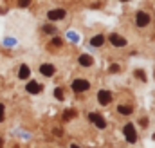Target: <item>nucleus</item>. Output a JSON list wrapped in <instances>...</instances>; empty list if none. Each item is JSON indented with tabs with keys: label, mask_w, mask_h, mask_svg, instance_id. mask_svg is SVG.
<instances>
[{
	"label": "nucleus",
	"mask_w": 155,
	"mask_h": 148,
	"mask_svg": "<svg viewBox=\"0 0 155 148\" xmlns=\"http://www.w3.org/2000/svg\"><path fill=\"white\" fill-rule=\"evenodd\" d=\"M0 146H2V139H0Z\"/></svg>",
	"instance_id": "26"
},
{
	"label": "nucleus",
	"mask_w": 155,
	"mask_h": 148,
	"mask_svg": "<svg viewBox=\"0 0 155 148\" xmlns=\"http://www.w3.org/2000/svg\"><path fill=\"white\" fill-rule=\"evenodd\" d=\"M52 43H54L56 47H60V45H61V40H60V38H54V40H52Z\"/></svg>",
	"instance_id": "19"
},
{
	"label": "nucleus",
	"mask_w": 155,
	"mask_h": 148,
	"mask_svg": "<svg viewBox=\"0 0 155 148\" xmlns=\"http://www.w3.org/2000/svg\"><path fill=\"white\" fill-rule=\"evenodd\" d=\"M74 116H76V110H65V112H63V116H61V117H63L65 121H69V119H72Z\"/></svg>",
	"instance_id": "14"
},
{
	"label": "nucleus",
	"mask_w": 155,
	"mask_h": 148,
	"mask_svg": "<svg viewBox=\"0 0 155 148\" xmlns=\"http://www.w3.org/2000/svg\"><path fill=\"white\" fill-rule=\"evenodd\" d=\"M135 24H137L139 27H146V25L150 24V15L144 13V11H139V13L135 15Z\"/></svg>",
	"instance_id": "3"
},
{
	"label": "nucleus",
	"mask_w": 155,
	"mask_h": 148,
	"mask_svg": "<svg viewBox=\"0 0 155 148\" xmlns=\"http://www.w3.org/2000/svg\"><path fill=\"white\" fill-rule=\"evenodd\" d=\"M69 38H71V40H78V36L74 35V33H71V35H69Z\"/></svg>",
	"instance_id": "24"
},
{
	"label": "nucleus",
	"mask_w": 155,
	"mask_h": 148,
	"mask_svg": "<svg viewBox=\"0 0 155 148\" xmlns=\"http://www.w3.org/2000/svg\"><path fill=\"white\" fill-rule=\"evenodd\" d=\"M65 9H52V11H49L47 13V16H49V20H61V18H65Z\"/></svg>",
	"instance_id": "7"
},
{
	"label": "nucleus",
	"mask_w": 155,
	"mask_h": 148,
	"mask_svg": "<svg viewBox=\"0 0 155 148\" xmlns=\"http://www.w3.org/2000/svg\"><path fill=\"white\" fill-rule=\"evenodd\" d=\"M0 121H4V105L0 103Z\"/></svg>",
	"instance_id": "20"
},
{
	"label": "nucleus",
	"mask_w": 155,
	"mask_h": 148,
	"mask_svg": "<svg viewBox=\"0 0 155 148\" xmlns=\"http://www.w3.org/2000/svg\"><path fill=\"white\" fill-rule=\"evenodd\" d=\"M123 134H124V137H126L128 143H135V141H137V132H135V126H134L132 123H126V125H124Z\"/></svg>",
	"instance_id": "1"
},
{
	"label": "nucleus",
	"mask_w": 155,
	"mask_h": 148,
	"mask_svg": "<svg viewBox=\"0 0 155 148\" xmlns=\"http://www.w3.org/2000/svg\"><path fill=\"white\" fill-rule=\"evenodd\" d=\"M40 72L43 74V76H52V74L56 72V69H54V65H49V63H43L41 67H40Z\"/></svg>",
	"instance_id": "9"
},
{
	"label": "nucleus",
	"mask_w": 155,
	"mask_h": 148,
	"mask_svg": "<svg viewBox=\"0 0 155 148\" xmlns=\"http://www.w3.org/2000/svg\"><path fill=\"white\" fill-rule=\"evenodd\" d=\"M97 101H99L101 105H108V103L112 101V94H110L108 90H99V92H97Z\"/></svg>",
	"instance_id": "6"
},
{
	"label": "nucleus",
	"mask_w": 155,
	"mask_h": 148,
	"mask_svg": "<svg viewBox=\"0 0 155 148\" xmlns=\"http://www.w3.org/2000/svg\"><path fill=\"white\" fill-rule=\"evenodd\" d=\"M29 5V2L27 0H24V2H20V7H27Z\"/></svg>",
	"instance_id": "21"
},
{
	"label": "nucleus",
	"mask_w": 155,
	"mask_h": 148,
	"mask_svg": "<svg viewBox=\"0 0 155 148\" xmlns=\"http://www.w3.org/2000/svg\"><path fill=\"white\" fill-rule=\"evenodd\" d=\"M29 74H31L29 67H27V65H22L20 71H18V78H20V79H25V78H29Z\"/></svg>",
	"instance_id": "12"
},
{
	"label": "nucleus",
	"mask_w": 155,
	"mask_h": 148,
	"mask_svg": "<svg viewBox=\"0 0 155 148\" xmlns=\"http://www.w3.org/2000/svg\"><path fill=\"white\" fill-rule=\"evenodd\" d=\"M25 89H27L29 94H38V92H41V85H40L38 81H29Z\"/></svg>",
	"instance_id": "8"
},
{
	"label": "nucleus",
	"mask_w": 155,
	"mask_h": 148,
	"mask_svg": "<svg viewBox=\"0 0 155 148\" xmlns=\"http://www.w3.org/2000/svg\"><path fill=\"white\" fill-rule=\"evenodd\" d=\"M71 148H79V146H78V145H74V143H72V145H71Z\"/></svg>",
	"instance_id": "25"
},
{
	"label": "nucleus",
	"mask_w": 155,
	"mask_h": 148,
	"mask_svg": "<svg viewBox=\"0 0 155 148\" xmlns=\"http://www.w3.org/2000/svg\"><path fill=\"white\" fill-rule=\"evenodd\" d=\"M5 45H9V47L15 45V40H5Z\"/></svg>",
	"instance_id": "22"
},
{
	"label": "nucleus",
	"mask_w": 155,
	"mask_h": 148,
	"mask_svg": "<svg viewBox=\"0 0 155 148\" xmlns=\"http://www.w3.org/2000/svg\"><path fill=\"white\" fill-rule=\"evenodd\" d=\"M92 56H88V54H81L79 56V65H83V67H90L92 65Z\"/></svg>",
	"instance_id": "10"
},
{
	"label": "nucleus",
	"mask_w": 155,
	"mask_h": 148,
	"mask_svg": "<svg viewBox=\"0 0 155 148\" xmlns=\"http://www.w3.org/2000/svg\"><path fill=\"white\" fill-rule=\"evenodd\" d=\"M132 110H134V109H132L130 105H119V107H117V112H119V114H124V116L132 114Z\"/></svg>",
	"instance_id": "13"
},
{
	"label": "nucleus",
	"mask_w": 155,
	"mask_h": 148,
	"mask_svg": "<svg viewBox=\"0 0 155 148\" xmlns=\"http://www.w3.org/2000/svg\"><path fill=\"white\" fill-rule=\"evenodd\" d=\"M108 42H110L114 47H124V45H126V40L123 36H119V35H116V33H112V35L108 36Z\"/></svg>",
	"instance_id": "5"
},
{
	"label": "nucleus",
	"mask_w": 155,
	"mask_h": 148,
	"mask_svg": "<svg viewBox=\"0 0 155 148\" xmlns=\"http://www.w3.org/2000/svg\"><path fill=\"white\" fill-rule=\"evenodd\" d=\"M41 29H43V31H45V33H49V35H52V33H54V31H56V27H52V25H43V27H41Z\"/></svg>",
	"instance_id": "17"
},
{
	"label": "nucleus",
	"mask_w": 155,
	"mask_h": 148,
	"mask_svg": "<svg viewBox=\"0 0 155 148\" xmlns=\"http://www.w3.org/2000/svg\"><path fill=\"white\" fill-rule=\"evenodd\" d=\"M88 119L97 126V128H105L107 126V121H105V117L101 116V114H97V112H90L88 114Z\"/></svg>",
	"instance_id": "2"
},
{
	"label": "nucleus",
	"mask_w": 155,
	"mask_h": 148,
	"mask_svg": "<svg viewBox=\"0 0 155 148\" xmlns=\"http://www.w3.org/2000/svg\"><path fill=\"white\" fill-rule=\"evenodd\" d=\"M88 87H90V83L87 79H74L72 81V90L74 92H85V90H88Z\"/></svg>",
	"instance_id": "4"
},
{
	"label": "nucleus",
	"mask_w": 155,
	"mask_h": 148,
	"mask_svg": "<svg viewBox=\"0 0 155 148\" xmlns=\"http://www.w3.org/2000/svg\"><path fill=\"white\" fill-rule=\"evenodd\" d=\"M105 43V36L103 35H97V36H94L90 40V45H94V47H101Z\"/></svg>",
	"instance_id": "11"
},
{
	"label": "nucleus",
	"mask_w": 155,
	"mask_h": 148,
	"mask_svg": "<svg viewBox=\"0 0 155 148\" xmlns=\"http://www.w3.org/2000/svg\"><path fill=\"white\" fill-rule=\"evenodd\" d=\"M54 96H56V99H60V101H63V98H65V94H63L61 89H56V90H54Z\"/></svg>",
	"instance_id": "15"
},
{
	"label": "nucleus",
	"mask_w": 155,
	"mask_h": 148,
	"mask_svg": "<svg viewBox=\"0 0 155 148\" xmlns=\"http://www.w3.org/2000/svg\"><path fill=\"white\" fill-rule=\"evenodd\" d=\"M54 136H61V130L60 128H54Z\"/></svg>",
	"instance_id": "23"
},
{
	"label": "nucleus",
	"mask_w": 155,
	"mask_h": 148,
	"mask_svg": "<svg viewBox=\"0 0 155 148\" xmlns=\"http://www.w3.org/2000/svg\"><path fill=\"white\" fill-rule=\"evenodd\" d=\"M135 76L141 79V81H146V74H144V71H141V69H137L135 71Z\"/></svg>",
	"instance_id": "16"
},
{
	"label": "nucleus",
	"mask_w": 155,
	"mask_h": 148,
	"mask_svg": "<svg viewBox=\"0 0 155 148\" xmlns=\"http://www.w3.org/2000/svg\"><path fill=\"white\" fill-rule=\"evenodd\" d=\"M110 72H112V74L119 72V65H116V63H114V65H110Z\"/></svg>",
	"instance_id": "18"
}]
</instances>
